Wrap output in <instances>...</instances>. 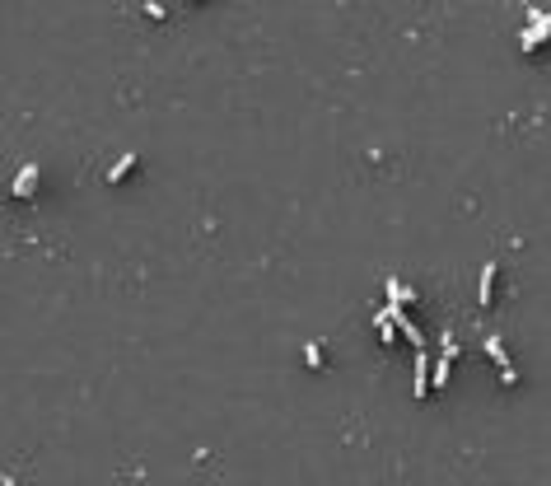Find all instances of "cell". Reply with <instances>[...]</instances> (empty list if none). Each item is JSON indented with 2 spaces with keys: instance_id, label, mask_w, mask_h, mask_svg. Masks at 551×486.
<instances>
[{
  "instance_id": "6da1fadb",
  "label": "cell",
  "mask_w": 551,
  "mask_h": 486,
  "mask_svg": "<svg viewBox=\"0 0 551 486\" xmlns=\"http://www.w3.org/2000/svg\"><path fill=\"white\" fill-rule=\"evenodd\" d=\"M528 19H533V24L523 29L519 47L523 52H537V43H547V38H551V15H547V10H528Z\"/></svg>"
},
{
  "instance_id": "ba28073f",
  "label": "cell",
  "mask_w": 551,
  "mask_h": 486,
  "mask_svg": "<svg viewBox=\"0 0 551 486\" xmlns=\"http://www.w3.org/2000/svg\"><path fill=\"white\" fill-rule=\"evenodd\" d=\"M131 169H136V155L126 150V155H122V159H117V164H112V169H108V183H122V178H126V173H131Z\"/></svg>"
},
{
  "instance_id": "30bf717a",
  "label": "cell",
  "mask_w": 551,
  "mask_h": 486,
  "mask_svg": "<svg viewBox=\"0 0 551 486\" xmlns=\"http://www.w3.org/2000/svg\"><path fill=\"white\" fill-rule=\"evenodd\" d=\"M449 360H453V356H440V360H435V374H430V384H435V388H444V384H449Z\"/></svg>"
},
{
  "instance_id": "3957f363",
  "label": "cell",
  "mask_w": 551,
  "mask_h": 486,
  "mask_svg": "<svg viewBox=\"0 0 551 486\" xmlns=\"http://www.w3.org/2000/svg\"><path fill=\"white\" fill-rule=\"evenodd\" d=\"M430 374H435V365H430L426 346H421V351H416V384H411V393H416V397H421V402H426V393L435 388V384H430Z\"/></svg>"
},
{
  "instance_id": "8fae6325",
  "label": "cell",
  "mask_w": 551,
  "mask_h": 486,
  "mask_svg": "<svg viewBox=\"0 0 551 486\" xmlns=\"http://www.w3.org/2000/svg\"><path fill=\"white\" fill-rule=\"evenodd\" d=\"M304 365H309V370H323V346H318V342L304 346Z\"/></svg>"
},
{
  "instance_id": "5b68a950",
  "label": "cell",
  "mask_w": 551,
  "mask_h": 486,
  "mask_svg": "<svg viewBox=\"0 0 551 486\" xmlns=\"http://www.w3.org/2000/svg\"><path fill=\"white\" fill-rule=\"evenodd\" d=\"M476 299H481V309L495 299V262H486V267H481V290H476Z\"/></svg>"
},
{
  "instance_id": "277c9868",
  "label": "cell",
  "mask_w": 551,
  "mask_h": 486,
  "mask_svg": "<svg viewBox=\"0 0 551 486\" xmlns=\"http://www.w3.org/2000/svg\"><path fill=\"white\" fill-rule=\"evenodd\" d=\"M33 188H38V164H24L15 178V188H10V197H33Z\"/></svg>"
},
{
  "instance_id": "7a4b0ae2",
  "label": "cell",
  "mask_w": 551,
  "mask_h": 486,
  "mask_svg": "<svg viewBox=\"0 0 551 486\" xmlns=\"http://www.w3.org/2000/svg\"><path fill=\"white\" fill-rule=\"evenodd\" d=\"M383 309H388V318L397 323V332H402V337H407V342L416 346V351L426 346V337H421V328H416V318H407V304H397V299H388Z\"/></svg>"
},
{
  "instance_id": "7c38bea8",
  "label": "cell",
  "mask_w": 551,
  "mask_h": 486,
  "mask_svg": "<svg viewBox=\"0 0 551 486\" xmlns=\"http://www.w3.org/2000/svg\"><path fill=\"white\" fill-rule=\"evenodd\" d=\"M500 384H509V388H514V384H519V370H514V365H504V370H500Z\"/></svg>"
},
{
  "instance_id": "52a82bcc",
  "label": "cell",
  "mask_w": 551,
  "mask_h": 486,
  "mask_svg": "<svg viewBox=\"0 0 551 486\" xmlns=\"http://www.w3.org/2000/svg\"><path fill=\"white\" fill-rule=\"evenodd\" d=\"M383 290H388V299H397V304H411V299H416V290H407L397 276H388V281H383Z\"/></svg>"
},
{
  "instance_id": "8992f818",
  "label": "cell",
  "mask_w": 551,
  "mask_h": 486,
  "mask_svg": "<svg viewBox=\"0 0 551 486\" xmlns=\"http://www.w3.org/2000/svg\"><path fill=\"white\" fill-rule=\"evenodd\" d=\"M374 328H378V337H383V346H393V337H397V323L388 318V309H378V314H374Z\"/></svg>"
},
{
  "instance_id": "9c48e42d",
  "label": "cell",
  "mask_w": 551,
  "mask_h": 486,
  "mask_svg": "<svg viewBox=\"0 0 551 486\" xmlns=\"http://www.w3.org/2000/svg\"><path fill=\"white\" fill-rule=\"evenodd\" d=\"M486 356H490L495 365H500V370L509 365V356H504V342H500V337H486Z\"/></svg>"
}]
</instances>
